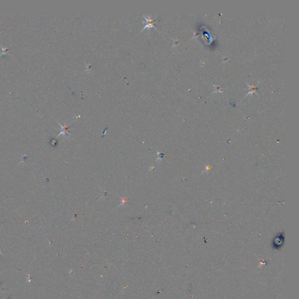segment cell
<instances>
[{
	"instance_id": "cell-2",
	"label": "cell",
	"mask_w": 299,
	"mask_h": 299,
	"mask_svg": "<svg viewBox=\"0 0 299 299\" xmlns=\"http://www.w3.org/2000/svg\"><path fill=\"white\" fill-rule=\"evenodd\" d=\"M0 46H1V49H2V50H1L2 53L0 54V57H1V56H2V55H5V54H7L10 55V53L8 52V51H9V49H8V48L3 47L1 44H0Z\"/></svg>"
},
{
	"instance_id": "cell-1",
	"label": "cell",
	"mask_w": 299,
	"mask_h": 299,
	"mask_svg": "<svg viewBox=\"0 0 299 299\" xmlns=\"http://www.w3.org/2000/svg\"><path fill=\"white\" fill-rule=\"evenodd\" d=\"M143 17L144 18V19H146V22H145L146 26L144 27V28L142 29V31L144 29H150L152 28H154L157 30V29L156 28V27L154 26V23L156 22V17L155 18H152V16H150V15H147V16H145V15H143ZM142 31H140V33H141Z\"/></svg>"
}]
</instances>
